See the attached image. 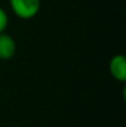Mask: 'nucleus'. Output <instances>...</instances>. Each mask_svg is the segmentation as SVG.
<instances>
[{
    "label": "nucleus",
    "mask_w": 126,
    "mask_h": 127,
    "mask_svg": "<svg viewBox=\"0 0 126 127\" xmlns=\"http://www.w3.org/2000/svg\"><path fill=\"white\" fill-rule=\"evenodd\" d=\"M11 11L21 20H31L41 9V0H9Z\"/></svg>",
    "instance_id": "f257e3e1"
},
{
    "label": "nucleus",
    "mask_w": 126,
    "mask_h": 127,
    "mask_svg": "<svg viewBox=\"0 0 126 127\" xmlns=\"http://www.w3.org/2000/svg\"><path fill=\"white\" fill-rule=\"evenodd\" d=\"M109 72L111 77L120 83L126 82V58L124 54H115L109 62Z\"/></svg>",
    "instance_id": "f03ea898"
},
{
    "label": "nucleus",
    "mask_w": 126,
    "mask_h": 127,
    "mask_svg": "<svg viewBox=\"0 0 126 127\" xmlns=\"http://www.w3.org/2000/svg\"><path fill=\"white\" fill-rule=\"evenodd\" d=\"M17 51V44L14 37L6 32L0 33V59L10 61L15 57Z\"/></svg>",
    "instance_id": "7ed1b4c3"
},
{
    "label": "nucleus",
    "mask_w": 126,
    "mask_h": 127,
    "mask_svg": "<svg viewBox=\"0 0 126 127\" xmlns=\"http://www.w3.org/2000/svg\"><path fill=\"white\" fill-rule=\"evenodd\" d=\"M7 25H9V16H7V12L5 11L4 7L0 6V33H1V32H5Z\"/></svg>",
    "instance_id": "20e7f679"
}]
</instances>
